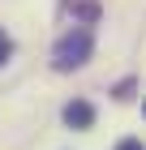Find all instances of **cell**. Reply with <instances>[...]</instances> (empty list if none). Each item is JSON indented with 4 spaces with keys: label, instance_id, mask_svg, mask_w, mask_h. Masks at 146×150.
I'll list each match as a JSON object with an SVG mask.
<instances>
[{
    "label": "cell",
    "instance_id": "cell-4",
    "mask_svg": "<svg viewBox=\"0 0 146 150\" xmlns=\"http://www.w3.org/2000/svg\"><path fill=\"white\" fill-rule=\"evenodd\" d=\"M116 150H146V146H142V137H120Z\"/></svg>",
    "mask_w": 146,
    "mask_h": 150
},
{
    "label": "cell",
    "instance_id": "cell-2",
    "mask_svg": "<svg viewBox=\"0 0 146 150\" xmlns=\"http://www.w3.org/2000/svg\"><path fill=\"white\" fill-rule=\"evenodd\" d=\"M65 125L69 129H90L95 125V103L90 99H69L65 103Z\"/></svg>",
    "mask_w": 146,
    "mask_h": 150
},
{
    "label": "cell",
    "instance_id": "cell-1",
    "mask_svg": "<svg viewBox=\"0 0 146 150\" xmlns=\"http://www.w3.org/2000/svg\"><path fill=\"white\" fill-rule=\"evenodd\" d=\"M90 52H95V35H90L86 26L65 30V35L56 39V47H52V69L56 73H73V69H82L90 60Z\"/></svg>",
    "mask_w": 146,
    "mask_h": 150
},
{
    "label": "cell",
    "instance_id": "cell-3",
    "mask_svg": "<svg viewBox=\"0 0 146 150\" xmlns=\"http://www.w3.org/2000/svg\"><path fill=\"white\" fill-rule=\"evenodd\" d=\"M9 56H13V39L4 35V30H0V69L9 64Z\"/></svg>",
    "mask_w": 146,
    "mask_h": 150
}]
</instances>
